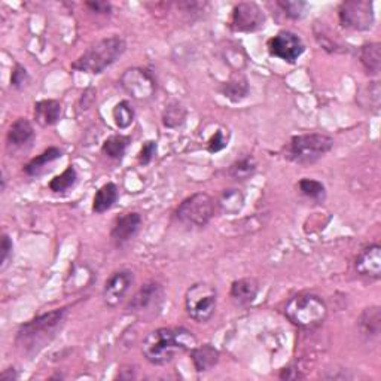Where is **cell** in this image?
I'll use <instances>...</instances> for the list:
<instances>
[{
  "instance_id": "cell-36",
  "label": "cell",
  "mask_w": 381,
  "mask_h": 381,
  "mask_svg": "<svg viewBox=\"0 0 381 381\" xmlns=\"http://www.w3.org/2000/svg\"><path fill=\"white\" fill-rule=\"evenodd\" d=\"M28 79H30V78H28L27 70H25L23 66L16 64V67H13V70H12L11 85H12L13 88H17V90H21V88H24V86L27 85Z\"/></svg>"
},
{
  "instance_id": "cell-2",
  "label": "cell",
  "mask_w": 381,
  "mask_h": 381,
  "mask_svg": "<svg viewBox=\"0 0 381 381\" xmlns=\"http://www.w3.org/2000/svg\"><path fill=\"white\" fill-rule=\"evenodd\" d=\"M67 309H58L21 325L17 332V347L21 353L32 358L45 348L64 326Z\"/></svg>"
},
{
  "instance_id": "cell-34",
  "label": "cell",
  "mask_w": 381,
  "mask_h": 381,
  "mask_svg": "<svg viewBox=\"0 0 381 381\" xmlns=\"http://www.w3.org/2000/svg\"><path fill=\"white\" fill-rule=\"evenodd\" d=\"M13 256V243L8 234H4L0 241V270L5 271Z\"/></svg>"
},
{
  "instance_id": "cell-1",
  "label": "cell",
  "mask_w": 381,
  "mask_h": 381,
  "mask_svg": "<svg viewBox=\"0 0 381 381\" xmlns=\"http://www.w3.org/2000/svg\"><path fill=\"white\" fill-rule=\"evenodd\" d=\"M197 346L194 334L185 328H159L146 335L142 344L144 359L152 365H167L176 356Z\"/></svg>"
},
{
  "instance_id": "cell-12",
  "label": "cell",
  "mask_w": 381,
  "mask_h": 381,
  "mask_svg": "<svg viewBox=\"0 0 381 381\" xmlns=\"http://www.w3.org/2000/svg\"><path fill=\"white\" fill-rule=\"evenodd\" d=\"M305 45L302 39L290 30L278 32L274 38L268 40V52L271 57H277L280 60L294 64L304 54Z\"/></svg>"
},
{
  "instance_id": "cell-6",
  "label": "cell",
  "mask_w": 381,
  "mask_h": 381,
  "mask_svg": "<svg viewBox=\"0 0 381 381\" xmlns=\"http://www.w3.org/2000/svg\"><path fill=\"white\" fill-rule=\"evenodd\" d=\"M216 201L206 193H197L185 198L176 209V219L186 227L203 228L215 216Z\"/></svg>"
},
{
  "instance_id": "cell-21",
  "label": "cell",
  "mask_w": 381,
  "mask_h": 381,
  "mask_svg": "<svg viewBox=\"0 0 381 381\" xmlns=\"http://www.w3.org/2000/svg\"><path fill=\"white\" fill-rule=\"evenodd\" d=\"M356 101L362 109L378 115L380 105H381L380 82L374 81V82H368L363 86H360V90L356 94Z\"/></svg>"
},
{
  "instance_id": "cell-40",
  "label": "cell",
  "mask_w": 381,
  "mask_h": 381,
  "mask_svg": "<svg viewBox=\"0 0 381 381\" xmlns=\"http://www.w3.org/2000/svg\"><path fill=\"white\" fill-rule=\"evenodd\" d=\"M17 378H18V374L13 368H9V370L4 371L2 375H0V380H2V381H12V380H17Z\"/></svg>"
},
{
  "instance_id": "cell-18",
  "label": "cell",
  "mask_w": 381,
  "mask_h": 381,
  "mask_svg": "<svg viewBox=\"0 0 381 381\" xmlns=\"http://www.w3.org/2000/svg\"><path fill=\"white\" fill-rule=\"evenodd\" d=\"M6 139L9 146H13V148H24L25 144H30L35 140L33 125L25 118H18L9 127Z\"/></svg>"
},
{
  "instance_id": "cell-35",
  "label": "cell",
  "mask_w": 381,
  "mask_h": 381,
  "mask_svg": "<svg viewBox=\"0 0 381 381\" xmlns=\"http://www.w3.org/2000/svg\"><path fill=\"white\" fill-rule=\"evenodd\" d=\"M155 155H157V142H154V140L144 142L140 152H139V163L142 166H148Z\"/></svg>"
},
{
  "instance_id": "cell-5",
  "label": "cell",
  "mask_w": 381,
  "mask_h": 381,
  "mask_svg": "<svg viewBox=\"0 0 381 381\" xmlns=\"http://www.w3.org/2000/svg\"><path fill=\"white\" fill-rule=\"evenodd\" d=\"M285 316L302 329H314L326 320L328 307L314 294H298L288 301Z\"/></svg>"
},
{
  "instance_id": "cell-27",
  "label": "cell",
  "mask_w": 381,
  "mask_h": 381,
  "mask_svg": "<svg viewBox=\"0 0 381 381\" xmlns=\"http://www.w3.org/2000/svg\"><path fill=\"white\" fill-rule=\"evenodd\" d=\"M130 142H131V139L128 136L113 135L105 140L103 146H101V152H103L110 159L120 161L125 155V151L128 148Z\"/></svg>"
},
{
  "instance_id": "cell-15",
  "label": "cell",
  "mask_w": 381,
  "mask_h": 381,
  "mask_svg": "<svg viewBox=\"0 0 381 381\" xmlns=\"http://www.w3.org/2000/svg\"><path fill=\"white\" fill-rule=\"evenodd\" d=\"M355 268L358 275L380 280L381 277V247L380 244H370L363 247L356 258Z\"/></svg>"
},
{
  "instance_id": "cell-30",
  "label": "cell",
  "mask_w": 381,
  "mask_h": 381,
  "mask_svg": "<svg viewBox=\"0 0 381 381\" xmlns=\"http://www.w3.org/2000/svg\"><path fill=\"white\" fill-rule=\"evenodd\" d=\"M298 188L301 190V194L304 197H307L309 200H313L314 203H324L325 198H326V188L325 185L319 182V181H314V179H301L298 182Z\"/></svg>"
},
{
  "instance_id": "cell-25",
  "label": "cell",
  "mask_w": 381,
  "mask_h": 381,
  "mask_svg": "<svg viewBox=\"0 0 381 381\" xmlns=\"http://www.w3.org/2000/svg\"><path fill=\"white\" fill-rule=\"evenodd\" d=\"M62 157H63V151L52 146V148L45 149L40 155L28 161V163L24 166V171L28 176H39L51 163H54V161H57V159H60Z\"/></svg>"
},
{
  "instance_id": "cell-20",
  "label": "cell",
  "mask_w": 381,
  "mask_h": 381,
  "mask_svg": "<svg viewBox=\"0 0 381 381\" xmlns=\"http://www.w3.org/2000/svg\"><path fill=\"white\" fill-rule=\"evenodd\" d=\"M358 326H359L360 335L365 340L371 341V340L378 339L380 329H381V313L378 307L366 309L358 320Z\"/></svg>"
},
{
  "instance_id": "cell-28",
  "label": "cell",
  "mask_w": 381,
  "mask_h": 381,
  "mask_svg": "<svg viewBox=\"0 0 381 381\" xmlns=\"http://www.w3.org/2000/svg\"><path fill=\"white\" fill-rule=\"evenodd\" d=\"M188 116L186 108L179 101H171L163 112V125L167 128H179L185 124Z\"/></svg>"
},
{
  "instance_id": "cell-17",
  "label": "cell",
  "mask_w": 381,
  "mask_h": 381,
  "mask_svg": "<svg viewBox=\"0 0 381 381\" xmlns=\"http://www.w3.org/2000/svg\"><path fill=\"white\" fill-rule=\"evenodd\" d=\"M63 106L58 100H40L35 105V120L40 127H52L62 120Z\"/></svg>"
},
{
  "instance_id": "cell-32",
  "label": "cell",
  "mask_w": 381,
  "mask_h": 381,
  "mask_svg": "<svg viewBox=\"0 0 381 381\" xmlns=\"http://www.w3.org/2000/svg\"><path fill=\"white\" fill-rule=\"evenodd\" d=\"M78 182V173L73 166H69L62 174L55 176L50 182V189L54 193H66L70 188H73Z\"/></svg>"
},
{
  "instance_id": "cell-24",
  "label": "cell",
  "mask_w": 381,
  "mask_h": 381,
  "mask_svg": "<svg viewBox=\"0 0 381 381\" xmlns=\"http://www.w3.org/2000/svg\"><path fill=\"white\" fill-rule=\"evenodd\" d=\"M359 58L363 69L371 76H377L381 70V45L378 42H371L363 45L359 51Z\"/></svg>"
},
{
  "instance_id": "cell-13",
  "label": "cell",
  "mask_w": 381,
  "mask_h": 381,
  "mask_svg": "<svg viewBox=\"0 0 381 381\" xmlns=\"http://www.w3.org/2000/svg\"><path fill=\"white\" fill-rule=\"evenodd\" d=\"M135 283V274L130 270L115 271L105 283L103 288V301L108 307H118L121 301L128 294L131 285Z\"/></svg>"
},
{
  "instance_id": "cell-31",
  "label": "cell",
  "mask_w": 381,
  "mask_h": 381,
  "mask_svg": "<svg viewBox=\"0 0 381 381\" xmlns=\"http://www.w3.org/2000/svg\"><path fill=\"white\" fill-rule=\"evenodd\" d=\"M112 116H113V121H115L116 127H118L120 130H127L131 124L135 123L136 113H135V109H133V106H131L130 101L123 100L113 108Z\"/></svg>"
},
{
  "instance_id": "cell-37",
  "label": "cell",
  "mask_w": 381,
  "mask_h": 381,
  "mask_svg": "<svg viewBox=\"0 0 381 381\" xmlns=\"http://www.w3.org/2000/svg\"><path fill=\"white\" fill-rule=\"evenodd\" d=\"M227 144H228V140L224 136V131L222 130H217L216 133L212 136V139L209 140V143H207V151L210 154H216L219 151L225 149Z\"/></svg>"
},
{
  "instance_id": "cell-7",
  "label": "cell",
  "mask_w": 381,
  "mask_h": 381,
  "mask_svg": "<svg viewBox=\"0 0 381 381\" xmlns=\"http://www.w3.org/2000/svg\"><path fill=\"white\" fill-rule=\"evenodd\" d=\"M217 305V292L216 288L207 283H195L186 290L185 295V309L190 319L198 324L209 322Z\"/></svg>"
},
{
  "instance_id": "cell-9",
  "label": "cell",
  "mask_w": 381,
  "mask_h": 381,
  "mask_svg": "<svg viewBox=\"0 0 381 381\" xmlns=\"http://www.w3.org/2000/svg\"><path fill=\"white\" fill-rule=\"evenodd\" d=\"M340 24L350 30L368 32L373 28L374 5L370 0H347L339 8Z\"/></svg>"
},
{
  "instance_id": "cell-38",
  "label": "cell",
  "mask_w": 381,
  "mask_h": 381,
  "mask_svg": "<svg viewBox=\"0 0 381 381\" xmlns=\"http://www.w3.org/2000/svg\"><path fill=\"white\" fill-rule=\"evenodd\" d=\"M86 8H90L91 12L96 13H103V16H109L112 6L109 2H103V0H96V2H86L85 4Z\"/></svg>"
},
{
  "instance_id": "cell-19",
  "label": "cell",
  "mask_w": 381,
  "mask_h": 381,
  "mask_svg": "<svg viewBox=\"0 0 381 381\" xmlns=\"http://www.w3.org/2000/svg\"><path fill=\"white\" fill-rule=\"evenodd\" d=\"M190 359H193L194 368L197 373H206L217 365L219 351L212 344L195 346L190 350Z\"/></svg>"
},
{
  "instance_id": "cell-3",
  "label": "cell",
  "mask_w": 381,
  "mask_h": 381,
  "mask_svg": "<svg viewBox=\"0 0 381 381\" xmlns=\"http://www.w3.org/2000/svg\"><path fill=\"white\" fill-rule=\"evenodd\" d=\"M127 43L121 36H110L94 42L93 45L72 64L75 70L100 75L108 67H110L125 52Z\"/></svg>"
},
{
  "instance_id": "cell-4",
  "label": "cell",
  "mask_w": 381,
  "mask_h": 381,
  "mask_svg": "<svg viewBox=\"0 0 381 381\" xmlns=\"http://www.w3.org/2000/svg\"><path fill=\"white\" fill-rule=\"evenodd\" d=\"M334 148V139L324 133H310L294 136L285 146L286 159L300 166H310L324 158Z\"/></svg>"
},
{
  "instance_id": "cell-11",
  "label": "cell",
  "mask_w": 381,
  "mask_h": 381,
  "mask_svg": "<svg viewBox=\"0 0 381 381\" xmlns=\"http://www.w3.org/2000/svg\"><path fill=\"white\" fill-rule=\"evenodd\" d=\"M121 85L125 93L131 96V98L139 101H146L152 98L157 91V82L152 76V73L142 67H133L125 70L121 76Z\"/></svg>"
},
{
  "instance_id": "cell-33",
  "label": "cell",
  "mask_w": 381,
  "mask_h": 381,
  "mask_svg": "<svg viewBox=\"0 0 381 381\" xmlns=\"http://www.w3.org/2000/svg\"><path fill=\"white\" fill-rule=\"evenodd\" d=\"M277 5L285 12V16L290 20H301L309 8L302 0H278Z\"/></svg>"
},
{
  "instance_id": "cell-10",
  "label": "cell",
  "mask_w": 381,
  "mask_h": 381,
  "mask_svg": "<svg viewBox=\"0 0 381 381\" xmlns=\"http://www.w3.org/2000/svg\"><path fill=\"white\" fill-rule=\"evenodd\" d=\"M266 13L255 2H241L232 8L229 28L234 33H254L266 25Z\"/></svg>"
},
{
  "instance_id": "cell-23",
  "label": "cell",
  "mask_w": 381,
  "mask_h": 381,
  "mask_svg": "<svg viewBox=\"0 0 381 381\" xmlns=\"http://www.w3.org/2000/svg\"><path fill=\"white\" fill-rule=\"evenodd\" d=\"M219 91L224 94L232 103H240L241 100H244L249 96V82L247 78L241 73H236L232 75L222 86L219 88Z\"/></svg>"
},
{
  "instance_id": "cell-39",
  "label": "cell",
  "mask_w": 381,
  "mask_h": 381,
  "mask_svg": "<svg viewBox=\"0 0 381 381\" xmlns=\"http://www.w3.org/2000/svg\"><path fill=\"white\" fill-rule=\"evenodd\" d=\"M280 378L282 380H298V378H304L302 374H300L298 370H294V368H285L280 374Z\"/></svg>"
},
{
  "instance_id": "cell-8",
  "label": "cell",
  "mask_w": 381,
  "mask_h": 381,
  "mask_svg": "<svg viewBox=\"0 0 381 381\" xmlns=\"http://www.w3.org/2000/svg\"><path fill=\"white\" fill-rule=\"evenodd\" d=\"M164 298V286L158 282H148L136 292L135 297L127 304V312L143 319L155 317L163 309Z\"/></svg>"
},
{
  "instance_id": "cell-26",
  "label": "cell",
  "mask_w": 381,
  "mask_h": 381,
  "mask_svg": "<svg viewBox=\"0 0 381 381\" xmlns=\"http://www.w3.org/2000/svg\"><path fill=\"white\" fill-rule=\"evenodd\" d=\"M244 206V195L240 189H225L217 200V207L227 215H237Z\"/></svg>"
},
{
  "instance_id": "cell-16",
  "label": "cell",
  "mask_w": 381,
  "mask_h": 381,
  "mask_svg": "<svg viewBox=\"0 0 381 381\" xmlns=\"http://www.w3.org/2000/svg\"><path fill=\"white\" fill-rule=\"evenodd\" d=\"M259 292V283L255 280L254 277H244L239 278V280L232 282L229 297L232 302L239 307H247L251 305Z\"/></svg>"
},
{
  "instance_id": "cell-29",
  "label": "cell",
  "mask_w": 381,
  "mask_h": 381,
  "mask_svg": "<svg viewBox=\"0 0 381 381\" xmlns=\"http://www.w3.org/2000/svg\"><path fill=\"white\" fill-rule=\"evenodd\" d=\"M255 171H256L255 158L252 155H246V157L237 159L236 163L231 164L228 174L236 181H247V179L252 178Z\"/></svg>"
},
{
  "instance_id": "cell-14",
  "label": "cell",
  "mask_w": 381,
  "mask_h": 381,
  "mask_svg": "<svg viewBox=\"0 0 381 381\" xmlns=\"http://www.w3.org/2000/svg\"><path fill=\"white\" fill-rule=\"evenodd\" d=\"M142 227V216L137 212H130L118 216L113 221L110 239L116 247H123L133 240Z\"/></svg>"
},
{
  "instance_id": "cell-22",
  "label": "cell",
  "mask_w": 381,
  "mask_h": 381,
  "mask_svg": "<svg viewBox=\"0 0 381 381\" xmlns=\"http://www.w3.org/2000/svg\"><path fill=\"white\" fill-rule=\"evenodd\" d=\"M118 198H120L118 186H116L113 182L105 183L103 186L98 188V190L94 195L93 212L97 215H101L110 210L115 206V203L118 201Z\"/></svg>"
}]
</instances>
